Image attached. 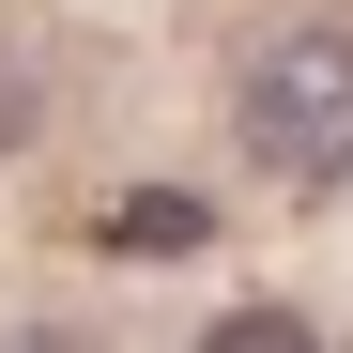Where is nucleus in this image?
I'll return each instance as SVG.
<instances>
[{
    "label": "nucleus",
    "instance_id": "nucleus-1",
    "mask_svg": "<svg viewBox=\"0 0 353 353\" xmlns=\"http://www.w3.org/2000/svg\"><path fill=\"white\" fill-rule=\"evenodd\" d=\"M246 139H261V169H292V185H338L353 169V31H276L261 46Z\"/></svg>",
    "mask_w": 353,
    "mask_h": 353
}]
</instances>
